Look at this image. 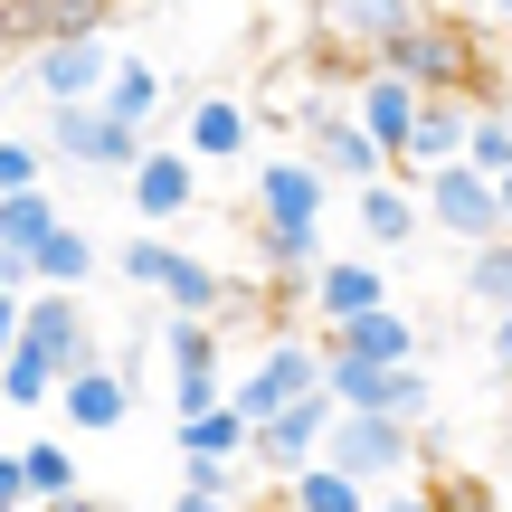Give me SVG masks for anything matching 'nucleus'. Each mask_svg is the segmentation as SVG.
<instances>
[{
	"instance_id": "obj_20",
	"label": "nucleus",
	"mask_w": 512,
	"mask_h": 512,
	"mask_svg": "<svg viewBox=\"0 0 512 512\" xmlns=\"http://www.w3.org/2000/svg\"><path fill=\"white\" fill-rule=\"evenodd\" d=\"M351 200H361V238H370V247H408V238L427 228V219H418V181H399V171L361 181Z\"/></svg>"
},
{
	"instance_id": "obj_30",
	"label": "nucleus",
	"mask_w": 512,
	"mask_h": 512,
	"mask_svg": "<svg viewBox=\"0 0 512 512\" xmlns=\"http://www.w3.org/2000/svg\"><path fill=\"white\" fill-rule=\"evenodd\" d=\"M48 399H57V370L38 361L29 342H10L0 351V408H48Z\"/></svg>"
},
{
	"instance_id": "obj_2",
	"label": "nucleus",
	"mask_w": 512,
	"mask_h": 512,
	"mask_svg": "<svg viewBox=\"0 0 512 512\" xmlns=\"http://www.w3.org/2000/svg\"><path fill=\"white\" fill-rule=\"evenodd\" d=\"M418 456H427V437L399 427L389 408H332V427H323V465H342L361 494H370V484L418 475Z\"/></svg>"
},
{
	"instance_id": "obj_35",
	"label": "nucleus",
	"mask_w": 512,
	"mask_h": 512,
	"mask_svg": "<svg viewBox=\"0 0 512 512\" xmlns=\"http://www.w3.org/2000/svg\"><path fill=\"white\" fill-rule=\"evenodd\" d=\"M427 512H503V503H494V484L465 475V484H437V494H427Z\"/></svg>"
},
{
	"instance_id": "obj_26",
	"label": "nucleus",
	"mask_w": 512,
	"mask_h": 512,
	"mask_svg": "<svg viewBox=\"0 0 512 512\" xmlns=\"http://www.w3.org/2000/svg\"><path fill=\"white\" fill-rule=\"evenodd\" d=\"M275 484H285V512H361V503H370L361 484H351L342 465H323V456L294 465V475H275Z\"/></svg>"
},
{
	"instance_id": "obj_37",
	"label": "nucleus",
	"mask_w": 512,
	"mask_h": 512,
	"mask_svg": "<svg viewBox=\"0 0 512 512\" xmlns=\"http://www.w3.org/2000/svg\"><path fill=\"white\" fill-rule=\"evenodd\" d=\"M0 512H29V484H19V456H0Z\"/></svg>"
},
{
	"instance_id": "obj_10",
	"label": "nucleus",
	"mask_w": 512,
	"mask_h": 512,
	"mask_svg": "<svg viewBox=\"0 0 512 512\" xmlns=\"http://www.w3.org/2000/svg\"><path fill=\"white\" fill-rule=\"evenodd\" d=\"M418 105H427V86H408L399 67L361 57V76H351V124H361L389 162H399V143H408V124H418Z\"/></svg>"
},
{
	"instance_id": "obj_34",
	"label": "nucleus",
	"mask_w": 512,
	"mask_h": 512,
	"mask_svg": "<svg viewBox=\"0 0 512 512\" xmlns=\"http://www.w3.org/2000/svg\"><path fill=\"white\" fill-rule=\"evenodd\" d=\"M48 181V152L38 143H0V200H10V190H38Z\"/></svg>"
},
{
	"instance_id": "obj_41",
	"label": "nucleus",
	"mask_w": 512,
	"mask_h": 512,
	"mask_svg": "<svg viewBox=\"0 0 512 512\" xmlns=\"http://www.w3.org/2000/svg\"><path fill=\"white\" fill-rule=\"evenodd\" d=\"M361 512H427V494H370Z\"/></svg>"
},
{
	"instance_id": "obj_18",
	"label": "nucleus",
	"mask_w": 512,
	"mask_h": 512,
	"mask_svg": "<svg viewBox=\"0 0 512 512\" xmlns=\"http://www.w3.org/2000/svg\"><path fill=\"white\" fill-rule=\"evenodd\" d=\"M437 162H465V95H427L389 171H399V181H418V171H437Z\"/></svg>"
},
{
	"instance_id": "obj_8",
	"label": "nucleus",
	"mask_w": 512,
	"mask_h": 512,
	"mask_svg": "<svg viewBox=\"0 0 512 512\" xmlns=\"http://www.w3.org/2000/svg\"><path fill=\"white\" fill-rule=\"evenodd\" d=\"M48 152L67 171H133V152H143V133H124L105 105H48Z\"/></svg>"
},
{
	"instance_id": "obj_1",
	"label": "nucleus",
	"mask_w": 512,
	"mask_h": 512,
	"mask_svg": "<svg viewBox=\"0 0 512 512\" xmlns=\"http://www.w3.org/2000/svg\"><path fill=\"white\" fill-rule=\"evenodd\" d=\"M380 67H399L408 86H427V95H494V67H484L475 19H446V10H418L380 48Z\"/></svg>"
},
{
	"instance_id": "obj_43",
	"label": "nucleus",
	"mask_w": 512,
	"mask_h": 512,
	"mask_svg": "<svg viewBox=\"0 0 512 512\" xmlns=\"http://www.w3.org/2000/svg\"><path fill=\"white\" fill-rule=\"evenodd\" d=\"M494 209H503V238H512V171H494Z\"/></svg>"
},
{
	"instance_id": "obj_29",
	"label": "nucleus",
	"mask_w": 512,
	"mask_h": 512,
	"mask_svg": "<svg viewBox=\"0 0 512 512\" xmlns=\"http://www.w3.org/2000/svg\"><path fill=\"white\" fill-rule=\"evenodd\" d=\"M465 294H475L484 313H512V238L465 247Z\"/></svg>"
},
{
	"instance_id": "obj_42",
	"label": "nucleus",
	"mask_w": 512,
	"mask_h": 512,
	"mask_svg": "<svg viewBox=\"0 0 512 512\" xmlns=\"http://www.w3.org/2000/svg\"><path fill=\"white\" fill-rule=\"evenodd\" d=\"M19 342V294H0V351Z\"/></svg>"
},
{
	"instance_id": "obj_32",
	"label": "nucleus",
	"mask_w": 512,
	"mask_h": 512,
	"mask_svg": "<svg viewBox=\"0 0 512 512\" xmlns=\"http://www.w3.org/2000/svg\"><path fill=\"white\" fill-rule=\"evenodd\" d=\"M57 228V200H48V181L38 190H10V200H0V247H38Z\"/></svg>"
},
{
	"instance_id": "obj_44",
	"label": "nucleus",
	"mask_w": 512,
	"mask_h": 512,
	"mask_svg": "<svg viewBox=\"0 0 512 512\" xmlns=\"http://www.w3.org/2000/svg\"><path fill=\"white\" fill-rule=\"evenodd\" d=\"M494 86H503V95H512V48H503V76H494Z\"/></svg>"
},
{
	"instance_id": "obj_11",
	"label": "nucleus",
	"mask_w": 512,
	"mask_h": 512,
	"mask_svg": "<svg viewBox=\"0 0 512 512\" xmlns=\"http://www.w3.org/2000/svg\"><path fill=\"white\" fill-rule=\"evenodd\" d=\"M162 351H171V408H209V399H228V370H219V323L162 313Z\"/></svg>"
},
{
	"instance_id": "obj_39",
	"label": "nucleus",
	"mask_w": 512,
	"mask_h": 512,
	"mask_svg": "<svg viewBox=\"0 0 512 512\" xmlns=\"http://www.w3.org/2000/svg\"><path fill=\"white\" fill-rule=\"evenodd\" d=\"M38 512H114V503H95L86 484H76V494H57V503H38Z\"/></svg>"
},
{
	"instance_id": "obj_38",
	"label": "nucleus",
	"mask_w": 512,
	"mask_h": 512,
	"mask_svg": "<svg viewBox=\"0 0 512 512\" xmlns=\"http://www.w3.org/2000/svg\"><path fill=\"white\" fill-rule=\"evenodd\" d=\"M171 512H238V503H219V494H200V484H181V494H171Z\"/></svg>"
},
{
	"instance_id": "obj_14",
	"label": "nucleus",
	"mask_w": 512,
	"mask_h": 512,
	"mask_svg": "<svg viewBox=\"0 0 512 512\" xmlns=\"http://www.w3.org/2000/svg\"><path fill=\"white\" fill-rule=\"evenodd\" d=\"M124 181H133V219H143V228H171L190 200H200V162H190V152H152L143 143Z\"/></svg>"
},
{
	"instance_id": "obj_28",
	"label": "nucleus",
	"mask_w": 512,
	"mask_h": 512,
	"mask_svg": "<svg viewBox=\"0 0 512 512\" xmlns=\"http://www.w3.org/2000/svg\"><path fill=\"white\" fill-rule=\"evenodd\" d=\"M256 256H266V275H285V285H304L313 266H323V219H304V228H256Z\"/></svg>"
},
{
	"instance_id": "obj_22",
	"label": "nucleus",
	"mask_w": 512,
	"mask_h": 512,
	"mask_svg": "<svg viewBox=\"0 0 512 512\" xmlns=\"http://www.w3.org/2000/svg\"><path fill=\"white\" fill-rule=\"evenodd\" d=\"M162 313H190V323H209V313L228 304V275L209 266V256H190V247H171V266H162Z\"/></svg>"
},
{
	"instance_id": "obj_13",
	"label": "nucleus",
	"mask_w": 512,
	"mask_h": 512,
	"mask_svg": "<svg viewBox=\"0 0 512 512\" xmlns=\"http://www.w3.org/2000/svg\"><path fill=\"white\" fill-rule=\"evenodd\" d=\"M57 418L76 427V437H114V427L133 418V380L114 361H86V370H67L57 380Z\"/></svg>"
},
{
	"instance_id": "obj_21",
	"label": "nucleus",
	"mask_w": 512,
	"mask_h": 512,
	"mask_svg": "<svg viewBox=\"0 0 512 512\" xmlns=\"http://www.w3.org/2000/svg\"><path fill=\"white\" fill-rule=\"evenodd\" d=\"M256 143V114L238 105V95H200V105H190V162H238V152Z\"/></svg>"
},
{
	"instance_id": "obj_3",
	"label": "nucleus",
	"mask_w": 512,
	"mask_h": 512,
	"mask_svg": "<svg viewBox=\"0 0 512 512\" xmlns=\"http://www.w3.org/2000/svg\"><path fill=\"white\" fill-rule=\"evenodd\" d=\"M418 219L437 228V238H456V247H484V238H503L494 171H475V162H437V171H418Z\"/></svg>"
},
{
	"instance_id": "obj_16",
	"label": "nucleus",
	"mask_w": 512,
	"mask_h": 512,
	"mask_svg": "<svg viewBox=\"0 0 512 512\" xmlns=\"http://www.w3.org/2000/svg\"><path fill=\"white\" fill-rule=\"evenodd\" d=\"M323 342L361 351V361H380V370H399V361H427V332L408 323L399 304H370V313H351V323H323Z\"/></svg>"
},
{
	"instance_id": "obj_31",
	"label": "nucleus",
	"mask_w": 512,
	"mask_h": 512,
	"mask_svg": "<svg viewBox=\"0 0 512 512\" xmlns=\"http://www.w3.org/2000/svg\"><path fill=\"white\" fill-rule=\"evenodd\" d=\"M389 418L427 437V418H437V370H427V361H399V370H389Z\"/></svg>"
},
{
	"instance_id": "obj_9",
	"label": "nucleus",
	"mask_w": 512,
	"mask_h": 512,
	"mask_svg": "<svg viewBox=\"0 0 512 512\" xmlns=\"http://www.w3.org/2000/svg\"><path fill=\"white\" fill-rule=\"evenodd\" d=\"M323 427H332V399H323V389H304V399H285L275 418L247 427V465H256V475H294V465L323 456Z\"/></svg>"
},
{
	"instance_id": "obj_15",
	"label": "nucleus",
	"mask_w": 512,
	"mask_h": 512,
	"mask_svg": "<svg viewBox=\"0 0 512 512\" xmlns=\"http://www.w3.org/2000/svg\"><path fill=\"white\" fill-rule=\"evenodd\" d=\"M304 294H313V323H351V313L389 304V275H380V256H323L304 275Z\"/></svg>"
},
{
	"instance_id": "obj_23",
	"label": "nucleus",
	"mask_w": 512,
	"mask_h": 512,
	"mask_svg": "<svg viewBox=\"0 0 512 512\" xmlns=\"http://www.w3.org/2000/svg\"><path fill=\"white\" fill-rule=\"evenodd\" d=\"M95 105H105L124 133H152V114H162V76H152L143 57H114L105 86H95Z\"/></svg>"
},
{
	"instance_id": "obj_19",
	"label": "nucleus",
	"mask_w": 512,
	"mask_h": 512,
	"mask_svg": "<svg viewBox=\"0 0 512 512\" xmlns=\"http://www.w3.org/2000/svg\"><path fill=\"white\" fill-rule=\"evenodd\" d=\"M408 19H418V0H323V38H342L361 57H380Z\"/></svg>"
},
{
	"instance_id": "obj_36",
	"label": "nucleus",
	"mask_w": 512,
	"mask_h": 512,
	"mask_svg": "<svg viewBox=\"0 0 512 512\" xmlns=\"http://www.w3.org/2000/svg\"><path fill=\"white\" fill-rule=\"evenodd\" d=\"M484 361L512 380V313H494V323H484Z\"/></svg>"
},
{
	"instance_id": "obj_27",
	"label": "nucleus",
	"mask_w": 512,
	"mask_h": 512,
	"mask_svg": "<svg viewBox=\"0 0 512 512\" xmlns=\"http://www.w3.org/2000/svg\"><path fill=\"white\" fill-rule=\"evenodd\" d=\"M19 484H29V512H38V503L76 494V484H86V465H76V446L38 437V446H19Z\"/></svg>"
},
{
	"instance_id": "obj_17",
	"label": "nucleus",
	"mask_w": 512,
	"mask_h": 512,
	"mask_svg": "<svg viewBox=\"0 0 512 512\" xmlns=\"http://www.w3.org/2000/svg\"><path fill=\"white\" fill-rule=\"evenodd\" d=\"M114 0H0V38L10 48H48V38H76V29H105Z\"/></svg>"
},
{
	"instance_id": "obj_24",
	"label": "nucleus",
	"mask_w": 512,
	"mask_h": 512,
	"mask_svg": "<svg viewBox=\"0 0 512 512\" xmlns=\"http://www.w3.org/2000/svg\"><path fill=\"white\" fill-rule=\"evenodd\" d=\"M181 465H209V456H247V418L228 399H209V408H181Z\"/></svg>"
},
{
	"instance_id": "obj_5",
	"label": "nucleus",
	"mask_w": 512,
	"mask_h": 512,
	"mask_svg": "<svg viewBox=\"0 0 512 512\" xmlns=\"http://www.w3.org/2000/svg\"><path fill=\"white\" fill-rule=\"evenodd\" d=\"M19 342H29L57 380H67V370H86V361H105V351H95V332H86V304H76L67 285H29V294H19Z\"/></svg>"
},
{
	"instance_id": "obj_25",
	"label": "nucleus",
	"mask_w": 512,
	"mask_h": 512,
	"mask_svg": "<svg viewBox=\"0 0 512 512\" xmlns=\"http://www.w3.org/2000/svg\"><path fill=\"white\" fill-rule=\"evenodd\" d=\"M95 256H105V247H95L86 228H76V219H57L48 238L29 247V266H38V285H67V294H76V285L95 275Z\"/></svg>"
},
{
	"instance_id": "obj_4",
	"label": "nucleus",
	"mask_w": 512,
	"mask_h": 512,
	"mask_svg": "<svg viewBox=\"0 0 512 512\" xmlns=\"http://www.w3.org/2000/svg\"><path fill=\"white\" fill-rule=\"evenodd\" d=\"M304 389H323V342H304V332H275V342L256 351L247 380H228V408L256 427V418H275L285 399H304Z\"/></svg>"
},
{
	"instance_id": "obj_33",
	"label": "nucleus",
	"mask_w": 512,
	"mask_h": 512,
	"mask_svg": "<svg viewBox=\"0 0 512 512\" xmlns=\"http://www.w3.org/2000/svg\"><path fill=\"white\" fill-rule=\"evenodd\" d=\"M162 266H171V238H133V247H114V275H124L133 294L162 285Z\"/></svg>"
},
{
	"instance_id": "obj_40",
	"label": "nucleus",
	"mask_w": 512,
	"mask_h": 512,
	"mask_svg": "<svg viewBox=\"0 0 512 512\" xmlns=\"http://www.w3.org/2000/svg\"><path fill=\"white\" fill-rule=\"evenodd\" d=\"M494 475L512 484V408H503V427H494Z\"/></svg>"
},
{
	"instance_id": "obj_45",
	"label": "nucleus",
	"mask_w": 512,
	"mask_h": 512,
	"mask_svg": "<svg viewBox=\"0 0 512 512\" xmlns=\"http://www.w3.org/2000/svg\"><path fill=\"white\" fill-rule=\"evenodd\" d=\"M494 19H503V29H512V0H494Z\"/></svg>"
},
{
	"instance_id": "obj_6",
	"label": "nucleus",
	"mask_w": 512,
	"mask_h": 512,
	"mask_svg": "<svg viewBox=\"0 0 512 512\" xmlns=\"http://www.w3.org/2000/svg\"><path fill=\"white\" fill-rule=\"evenodd\" d=\"M29 57V95L38 105H86L114 67V38L105 29H76V38H48V48H19Z\"/></svg>"
},
{
	"instance_id": "obj_12",
	"label": "nucleus",
	"mask_w": 512,
	"mask_h": 512,
	"mask_svg": "<svg viewBox=\"0 0 512 512\" xmlns=\"http://www.w3.org/2000/svg\"><path fill=\"white\" fill-rule=\"evenodd\" d=\"M323 200H332V181L313 171V152H275L256 171V228H304V219H323Z\"/></svg>"
},
{
	"instance_id": "obj_7",
	"label": "nucleus",
	"mask_w": 512,
	"mask_h": 512,
	"mask_svg": "<svg viewBox=\"0 0 512 512\" xmlns=\"http://www.w3.org/2000/svg\"><path fill=\"white\" fill-rule=\"evenodd\" d=\"M304 152H313V171L342 181V190H361V181H380V171H389V152L370 143V133L351 124V105H332V95H313V105H304Z\"/></svg>"
}]
</instances>
